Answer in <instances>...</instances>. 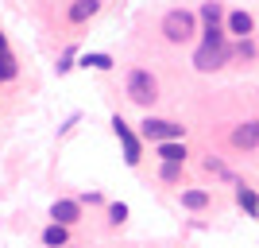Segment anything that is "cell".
Here are the masks:
<instances>
[{
	"instance_id": "obj_8",
	"label": "cell",
	"mask_w": 259,
	"mask_h": 248,
	"mask_svg": "<svg viewBox=\"0 0 259 248\" xmlns=\"http://www.w3.org/2000/svg\"><path fill=\"white\" fill-rule=\"evenodd\" d=\"M225 31H228V35H236V39H251V31H255V20H251V12H228Z\"/></svg>"
},
{
	"instance_id": "obj_2",
	"label": "cell",
	"mask_w": 259,
	"mask_h": 248,
	"mask_svg": "<svg viewBox=\"0 0 259 248\" xmlns=\"http://www.w3.org/2000/svg\"><path fill=\"white\" fill-rule=\"evenodd\" d=\"M124 93H128L132 105H155L159 101V78L151 74V70H143V66H136L128 74V82H124Z\"/></svg>"
},
{
	"instance_id": "obj_5",
	"label": "cell",
	"mask_w": 259,
	"mask_h": 248,
	"mask_svg": "<svg viewBox=\"0 0 259 248\" xmlns=\"http://www.w3.org/2000/svg\"><path fill=\"white\" fill-rule=\"evenodd\" d=\"M225 58H228V47H209V43H201V47L194 51V66L201 70V74L221 70V66H225Z\"/></svg>"
},
{
	"instance_id": "obj_11",
	"label": "cell",
	"mask_w": 259,
	"mask_h": 248,
	"mask_svg": "<svg viewBox=\"0 0 259 248\" xmlns=\"http://www.w3.org/2000/svg\"><path fill=\"white\" fill-rule=\"evenodd\" d=\"M66 240H70V225H58V221H51V225L43 229V244H47V248H62Z\"/></svg>"
},
{
	"instance_id": "obj_21",
	"label": "cell",
	"mask_w": 259,
	"mask_h": 248,
	"mask_svg": "<svg viewBox=\"0 0 259 248\" xmlns=\"http://www.w3.org/2000/svg\"><path fill=\"white\" fill-rule=\"evenodd\" d=\"M232 54H240V58H251V54H255L251 39H240V43H236V51H232Z\"/></svg>"
},
{
	"instance_id": "obj_17",
	"label": "cell",
	"mask_w": 259,
	"mask_h": 248,
	"mask_svg": "<svg viewBox=\"0 0 259 248\" xmlns=\"http://www.w3.org/2000/svg\"><path fill=\"white\" fill-rule=\"evenodd\" d=\"M16 74H20V66H16V54L4 51V54H0V82H12Z\"/></svg>"
},
{
	"instance_id": "obj_10",
	"label": "cell",
	"mask_w": 259,
	"mask_h": 248,
	"mask_svg": "<svg viewBox=\"0 0 259 248\" xmlns=\"http://www.w3.org/2000/svg\"><path fill=\"white\" fill-rule=\"evenodd\" d=\"M155 155H159L162 163H186V140H162V144H155Z\"/></svg>"
},
{
	"instance_id": "obj_13",
	"label": "cell",
	"mask_w": 259,
	"mask_h": 248,
	"mask_svg": "<svg viewBox=\"0 0 259 248\" xmlns=\"http://www.w3.org/2000/svg\"><path fill=\"white\" fill-rule=\"evenodd\" d=\"M77 66H85V70H112L116 62H112V54H105V51H85Z\"/></svg>"
},
{
	"instance_id": "obj_3",
	"label": "cell",
	"mask_w": 259,
	"mask_h": 248,
	"mask_svg": "<svg viewBox=\"0 0 259 248\" xmlns=\"http://www.w3.org/2000/svg\"><path fill=\"white\" fill-rule=\"evenodd\" d=\"M112 132H116L120 148H124V163H128V167H140V159H143V136H136L124 117H112Z\"/></svg>"
},
{
	"instance_id": "obj_4",
	"label": "cell",
	"mask_w": 259,
	"mask_h": 248,
	"mask_svg": "<svg viewBox=\"0 0 259 248\" xmlns=\"http://www.w3.org/2000/svg\"><path fill=\"white\" fill-rule=\"evenodd\" d=\"M140 136L147 144H162V140H186V128L174 124V120H162V117H147L140 124Z\"/></svg>"
},
{
	"instance_id": "obj_7",
	"label": "cell",
	"mask_w": 259,
	"mask_h": 248,
	"mask_svg": "<svg viewBox=\"0 0 259 248\" xmlns=\"http://www.w3.org/2000/svg\"><path fill=\"white\" fill-rule=\"evenodd\" d=\"M51 221H58V225H77V221H81V202H77V198H58V202L51 205Z\"/></svg>"
},
{
	"instance_id": "obj_22",
	"label": "cell",
	"mask_w": 259,
	"mask_h": 248,
	"mask_svg": "<svg viewBox=\"0 0 259 248\" xmlns=\"http://www.w3.org/2000/svg\"><path fill=\"white\" fill-rule=\"evenodd\" d=\"M4 51H8V39H4V31H0V54H4Z\"/></svg>"
},
{
	"instance_id": "obj_15",
	"label": "cell",
	"mask_w": 259,
	"mask_h": 248,
	"mask_svg": "<svg viewBox=\"0 0 259 248\" xmlns=\"http://www.w3.org/2000/svg\"><path fill=\"white\" fill-rule=\"evenodd\" d=\"M221 20H225L221 0H205V4H201V27H209V23H221Z\"/></svg>"
},
{
	"instance_id": "obj_20",
	"label": "cell",
	"mask_w": 259,
	"mask_h": 248,
	"mask_svg": "<svg viewBox=\"0 0 259 248\" xmlns=\"http://www.w3.org/2000/svg\"><path fill=\"white\" fill-rule=\"evenodd\" d=\"M74 58H77V47H66V54L58 58V74H66V70L74 66Z\"/></svg>"
},
{
	"instance_id": "obj_14",
	"label": "cell",
	"mask_w": 259,
	"mask_h": 248,
	"mask_svg": "<svg viewBox=\"0 0 259 248\" xmlns=\"http://www.w3.org/2000/svg\"><path fill=\"white\" fill-rule=\"evenodd\" d=\"M178 202H182V209H209L213 198H209V190H182Z\"/></svg>"
},
{
	"instance_id": "obj_1",
	"label": "cell",
	"mask_w": 259,
	"mask_h": 248,
	"mask_svg": "<svg viewBox=\"0 0 259 248\" xmlns=\"http://www.w3.org/2000/svg\"><path fill=\"white\" fill-rule=\"evenodd\" d=\"M159 31H162L166 43H190V39L197 35V16L190 8H170L166 16H162Z\"/></svg>"
},
{
	"instance_id": "obj_19",
	"label": "cell",
	"mask_w": 259,
	"mask_h": 248,
	"mask_svg": "<svg viewBox=\"0 0 259 248\" xmlns=\"http://www.w3.org/2000/svg\"><path fill=\"white\" fill-rule=\"evenodd\" d=\"M108 221H112V225H124V221H128V205L112 202V205H108Z\"/></svg>"
},
{
	"instance_id": "obj_6",
	"label": "cell",
	"mask_w": 259,
	"mask_h": 248,
	"mask_svg": "<svg viewBox=\"0 0 259 248\" xmlns=\"http://www.w3.org/2000/svg\"><path fill=\"white\" fill-rule=\"evenodd\" d=\"M228 144H232L236 151L259 148V120H244V124H236V128H232V136H228Z\"/></svg>"
},
{
	"instance_id": "obj_12",
	"label": "cell",
	"mask_w": 259,
	"mask_h": 248,
	"mask_svg": "<svg viewBox=\"0 0 259 248\" xmlns=\"http://www.w3.org/2000/svg\"><path fill=\"white\" fill-rule=\"evenodd\" d=\"M236 205L248 217H259V194L251 190V186H236Z\"/></svg>"
},
{
	"instance_id": "obj_9",
	"label": "cell",
	"mask_w": 259,
	"mask_h": 248,
	"mask_svg": "<svg viewBox=\"0 0 259 248\" xmlns=\"http://www.w3.org/2000/svg\"><path fill=\"white\" fill-rule=\"evenodd\" d=\"M97 12H101V0H74V4L66 8V20L77 27V23H89Z\"/></svg>"
},
{
	"instance_id": "obj_16",
	"label": "cell",
	"mask_w": 259,
	"mask_h": 248,
	"mask_svg": "<svg viewBox=\"0 0 259 248\" xmlns=\"http://www.w3.org/2000/svg\"><path fill=\"white\" fill-rule=\"evenodd\" d=\"M225 27L221 23H209V27H201V43H209V47H225Z\"/></svg>"
},
{
	"instance_id": "obj_18",
	"label": "cell",
	"mask_w": 259,
	"mask_h": 248,
	"mask_svg": "<svg viewBox=\"0 0 259 248\" xmlns=\"http://www.w3.org/2000/svg\"><path fill=\"white\" fill-rule=\"evenodd\" d=\"M159 179H162V183H178V179H182V163H162Z\"/></svg>"
}]
</instances>
